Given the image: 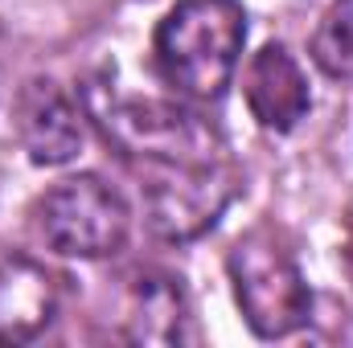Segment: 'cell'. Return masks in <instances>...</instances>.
<instances>
[{
	"instance_id": "ba28073f",
	"label": "cell",
	"mask_w": 353,
	"mask_h": 348,
	"mask_svg": "<svg viewBox=\"0 0 353 348\" xmlns=\"http://www.w3.org/2000/svg\"><path fill=\"white\" fill-rule=\"evenodd\" d=\"M54 316V283L29 259L0 262V345L33 340Z\"/></svg>"
},
{
	"instance_id": "6da1fadb",
	"label": "cell",
	"mask_w": 353,
	"mask_h": 348,
	"mask_svg": "<svg viewBox=\"0 0 353 348\" xmlns=\"http://www.w3.org/2000/svg\"><path fill=\"white\" fill-rule=\"evenodd\" d=\"M247 41V12L239 0H181L157 25L161 78L197 102L222 98Z\"/></svg>"
},
{
	"instance_id": "7a4b0ae2",
	"label": "cell",
	"mask_w": 353,
	"mask_h": 348,
	"mask_svg": "<svg viewBox=\"0 0 353 348\" xmlns=\"http://www.w3.org/2000/svg\"><path fill=\"white\" fill-rule=\"evenodd\" d=\"M226 266L234 279L239 307L247 324L255 328V336L275 340V336L296 332L308 320V307H312L308 283L292 250H283L271 230H251L247 238H239L230 246Z\"/></svg>"
},
{
	"instance_id": "30bf717a",
	"label": "cell",
	"mask_w": 353,
	"mask_h": 348,
	"mask_svg": "<svg viewBox=\"0 0 353 348\" xmlns=\"http://www.w3.org/2000/svg\"><path fill=\"white\" fill-rule=\"evenodd\" d=\"M312 58L329 78H353V0H333L316 25Z\"/></svg>"
},
{
	"instance_id": "9c48e42d",
	"label": "cell",
	"mask_w": 353,
	"mask_h": 348,
	"mask_svg": "<svg viewBox=\"0 0 353 348\" xmlns=\"http://www.w3.org/2000/svg\"><path fill=\"white\" fill-rule=\"evenodd\" d=\"M189 316L185 295L173 279H140L136 287V312H132V340L144 345H181Z\"/></svg>"
},
{
	"instance_id": "5b68a950",
	"label": "cell",
	"mask_w": 353,
	"mask_h": 348,
	"mask_svg": "<svg viewBox=\"0 0 353 348\" xmlns=\"http://www.w3.org/2000/svg\"><path fill=\"white\" fill-rule=\"evenodd\" d=\"M152 168H161V176L148 180L144 209H148V226L169 242H185V238H197L201 230H210L218 221V213L226 209V201L234 197V176L222 160H214V164H152Z\"/></svg>"
},
{
	"instance_id": "277c9868",
	"label": "cell",
	"mask_w": 353,
	"mask_h": 348,
	"mask_svg": "<svg viewBox=\"0 0 353 348\" xmlns=\"http://www.w3.org/2000/svg\"><path fill=\"white\" fill-rule=\"evenodd\" d=\"M107 135L144 164H214L222 148L214 131L185 107L173 102H115L103 111Z\"/></svg>"
},
{
	"instance_id": "52a82bcc",
	"label": "cell",
	"mask_w": 353,
	"mask_h": 348,
	"mask_svg": "<svg viewBox=\"0 0 353 348\" xmlns=\"http://www.w3.org/2000/svg\"><path fill=\"white\" fill-rule=\"evenodd\" d=\"M243 94H247L251 115L267 131H292L312 107L308 78L283 45H263L251 58L247 78H243Z\"/></svg>"
},
{
	"instance_id": "8992f818",
	"label": "cell",
	"mask_w": 353,
	"mask_h": 348,
	"mask_svg": "<svg viewBox=\"0 0 353 348\" xmlns=\"http://www.w3.org/2000/svg\"><path fill=\"white\" fill-rule=\"evenodd\" d=\"M17 131L33 164L58 168L83 152V119L66 90L50 78H33L17 102Z\"/></svg>"
},
{
	"instance_id": "3957f363",
	"label": "cell",
	"mask_w": 353,
	"mask_h": 348,
	"mask_svg": "<svg viewBox=\"0 0 353 348\" xmlns=\"http://www.w3.org/2000/svg\"><path fill=\"white\" fill-rule=\"evenodd\" d=\"M37 230L50 242V250H58L66 259H107V254L123 250L132 213L107 180L70 176L41 197Z\"/></svg>"
}]
</instances>
